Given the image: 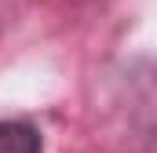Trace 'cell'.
I'll use <instances>...</instances> for the list:
<instances>
[{
  "label": "cell",
  "instance_id": "1",
  "mask_svg": "<svg viewBox=\"0 0 157 153\" xmlns=\"http://www.w3.org/2000/svg\"><path fill=\"white\" fill-rule=\"evenodd\" d=\"M0 153H44L40 128L18 117H0Z\"/></svg>",
  "mask_w": 157,
  "mask_h": 153
}]
</instances>
